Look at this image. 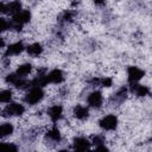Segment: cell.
Wrapping results in <instances>:
<instances>
[{"instance_id":"cell-1","label":"cell","mask_w":152,"mask_h":152,"mask_svg":"<svg viewBox=\"0 0 152 152\" xmlns=\"http://www.w3.org/2000/svg\"><path fill=\"white\" fill-rule=\"evenodd\" d=\"M44 97V90L42 87H38V86H32L28 88V91L26 93L25 97H24V101L30 104V106H34L37 103H39Z\"/></svg>"},{"instance_id":"cell-2","label":"cell","mask_w":152,"mask_h":152,"mask_svg":"<svg viewBox=\"0 0 152 152\" xmlns=\"http://www.w3.org/2000/svg\"><path fill=\"white\" fill-rule=\"evenodd\" d=\"M99 124H100V127L104 131H114V129H116V127L119 125V120H118L116 115L108 114V115H104L100 120Z\"/></svg>"},{"instance_id":"cell-3","label":"cell","mask_w":152,"mask_h":152,"mask_svg":"<svg viewBox=\"0 0 152 152\" xmlns=\"http://www.w3.org/2000/svg\"><path fill=\"white\" fill-rule=\"evenodd\" d=\"M4 115L5 116H20L25 113V107L21 103L18 102H11L10 104H7L4 109Z\"/></svg>"},{"instance_id":"cell-4","label":"cell","mask_w":152,"mask_h":152,"mask_svg":"<svg viewBox=\"0 0 152 152\" xmlns=\"http://www.w3.org/2000/svg\"><path fill=\"white\" fill-rule=\"evenodd\" d=\"M64 74L61 69H53L49 72H46L45 75V81H46V86L48 84H61L64 81Z\"/></svg>"},{"instance_id":"cell-5","label":"cell","mask_w":152,"mask_h":152,"mask_svg":"<svg viewBox=\"0 0 152 152\" xmlns=\"http://www.w3.org/2000/svg\"><path fill=\"white\" fill-rule=\"evenodd\" d=\"M145 75V71L142 69H140L139 66L135 65H131L127 69V80L129 82V84L132 83H138Z\"/></svg>"},{"instance_id":"cell-6","label":"cell","mask_w":152,"mask_h":152,"mask_svg":"<svg viewBox=\"0 0 152 152\" xmlns=\"http://www.w3.org/2000/svg\"><path fill=\"white\" fill-rule=\"evenodd\" d=\"M87 103H88L89 107H91V108H95V109L100 108V107L102 106V103H103L102 93L99 91V90L91 91V93L88 95V97H87Z\"/></svg>"},{"instance_id":"cell-7","label":"cell","mask_w":152,"mask_h":152,"mask_svg":"<svg viewBox=\"0 0 152 152\" xmlns=\"http://www.w3.org/2000/svg\"><path fill=\"white\" fill-rule=\"evenodd\" d=\"M25 50V45L23 42H15L13 44H10L6 48L5 51V57H11V56H17L19 53H21Z\"/></svg>"},{"instance_id":"cell-8","label":"cell","mask_w":152,"mask_h":152,"mask_svg":"<svg viewBox=\"0 0 152 152\" xmlns=\"http://www.w3.org/2000/svg\"><path fill=\"white\" fill-rule=\"evenodd\" d=\"M46 114L52 122H57L58 120H61V118L63 115V107L61 104H53L48 108Z\"/></svg>"},{"instance_id":"cell-9","label":"cell","mask_w":152,"mask_h":152,"mask_svg":"<svg viewBox=\"0 0 152 152\" xmlns=\"http://www.w3.org/2000/svg\"><path fill=\"white\" fill-rule=\"evenodd\" d=\"M129 90L138 97H145L150 94V88L147 86L139 84V83H132L129 86Z\"/></svg>"},{"instance_id":"cell-10","label":"cell","mask_w":152,"mask_h":152,"mask_svg":"<svg viewBox=\"0 0 152 152\" xmlns=\"http://www.w3.org/2000/svg\"><path fill=\"white\" fill-rule=\"evenodd\" d=\"M128 94V89L126 87H121L115 91V94L112 96V103L113 104H122L124 101L126 100Z\"/></svg>"},{"instance_id":"cell-11","label":"cell","mask_w":152,"mask_h":152,"mask_svg":"<svg viewBox=\"0 0 152 152\" xmlns=\"http://www.w3.org/2000/svg\"><path fill=\"white\" fill-rule=\"evenodd\" d=\"M90 147V142L84 137H76L72 142V148L76 151H86Z\"/></svg>"},{"instance_id":"cell-12","label":"cell","mask_w":152,"mask_h":152,"mask_svg":"<svg viewBox=\"0 0 152 152\" xmlns=\"http://www.w3.org/2000/svg\"><path fill=\"white\" fill-rule=\"evenodd\" d=\"M72 113H74V116L76 119H78V120H86L89 116V109H88V107L82 106V104H76Z\"/></svg>"},{"instance_id":"cell-13","label":"cell","mask_w":152,"mask_h":152,"mask_svg":"<svg viewBox=\"0 0 152 152\" xmlns=\"http://www.w3.org/2000/svg\"><path fill=\"white\" fill-rule=\"evenodd\" d=\"M75 15H76L75 11L65 10V11H63V12L59 14V17H58V21H59V24H62V25L69 24V23H71V21L74 20Z\"/></svg>"},{"instance_id":"cell-14","label":"cell","mask_w":152,"mask_h":152,"mask_svg":"<svg viewBox=\"0 0 152 152\" xmlns=\"http://www.w3.org/2000/svg\"><path fill=\"white\" fill-rule=\"evenodd\" d=\"M26 52L31 56V57H38L42 55L43 52V46L40 43H32L30 45H27L26 48Z\"/></svg>"},{"instance_id":"cell-15","label":"cell","mask_w":152,"mask_h":152,"mask_svg":"<svg viewBox=\"0 0 152 152\" xmlns=\"http://www.w3.org/2000/svg\"><path fill=\"white\" fill-rule=\"evenodd\" d=\"M20 11H21V2L19 0H13L10 4H6V12L5 13H8L13 17L14 14L19 13Z\"/></svg>"},{"instance_id":"cell-16","label":"cell","mask_w":152,"mask_h":152,"mask_svg":"<svg viewBox=\"0 0 152 152\" xmlns=\"http://www.w3.org/2000/svg\"><path fill=\"white\" fill-rule=\"evenodd\" d=\"M46 138H48L49 141L58 144L62 140V134H61V132H59V129L57 127H52L46 132Z\"/></svg>"},{"instance_id":"cell-17","label":"cell","mask_w":152,"mask_h":152,"mask_svg":"<svg viewBox=\"0 0 152 152\" xmlns=\"http://www.w3.org/2000/svg\"><path fill=\"white\" fill-rule=\"evenodd\" d=\"M31 71H32V65H31L30 63H24V64H20V65L17 68L15 74H17L19 77L25 78Z\"/></svg>"},{"instance_id":"cell-18","label":"cell","mask_w":152,"mask_h":152,"mask_svg":"<svg viewBox=\"0 0 152 152\" xmlns=\"http://www.w3.org/2000/svg\"><path fill=\"white\" fill-rule=\"evenodd\" d=\"M13 131H14V126L12 124H10V122L1 124L0 125V139L11 135L13 133Z\"/></svg>"},{"instance_id":"cell-19","label":"cell","mask_w":152,"mask_h":152,"mask_svg":"<svg viewBox=\"0 0 152 152\" xmlns=\"http://www.w3.org/2000/svg\"><path fill=\"white\" fill-rule=\"evenodd\" d=\"M12 96H13L12 90H10V89L0 90V103H7V102H10L12 100Z\"/></svg>"},{"instance_id":"cell-20","label":"cell","mask_w":152,"mask_h":152,"mask_svg":"<svg viewBox=\"0 0 152 152\" xmlns=\"http://www.w3.org/2000/svg\"><path fill=\"white\" fill-rule=\"evenodd\" d=\"M99 86L100 87H104V88H109L113 86V80L108 76H103V77H100L99 80Z\"/></svg>"},{"instance_id":"cell-21","label":"cell","mask_w":152,"mask_h":152,"mask_svg":"<svg viewBox=\"0 0 152 152\" xmlns=\"http://www.w3.org/2000/svg\"><path fill=\"white\" fill-rule=\"evenodd\" d=\"M18 147L13 142H0V151H15Z\"/></svg>"},{"instance_id":"cell-22","label":"cell","mask_w":152,"mask_h":152,"mask_svg":"<svg viewBox=\"0 0 152 152\" xmlns=\"http://www.w3.org/2000/svg\"><path fill=\"white\" fill-rule=\"evenodd\" d=\"M6 30H10V21H7L4 18H0V33Z\"/></svg>"},{"instance_id":"cell-23","label":"cell","mask_w":152,"mask_h":152,"mask_svg":"<svg viewBox=\"0 0 152 152\" xmlns=\"http://www.w3.org/2000/svg\"><path fill=\"white\" fill-rule=\"evenodd\" d=\"M94 4L96 6H103L106 5V0H94Z\"/></svg>"},{"instance_id":"cell-24","label":"cell","mask_w":152,"mask_h":152,"mask_svg":"<svg viewBox=\"0 0 152 152\" xmlns=\"http://www.w3.org/2000/svg\"><path fill=\"white\" fill-rule=\"evenodd\" d=\"M6 12V4L0 1V13H5Z\"/></svg>"}]
</instances>
